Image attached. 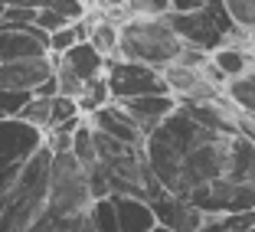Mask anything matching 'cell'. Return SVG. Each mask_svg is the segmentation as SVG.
I'll return each instance as SVG.
<instances>
[{"instance_id":"6da1fadb","label":"cell","mask_w":255,"mask_h":232,"mask_svg":"<svg viewBox=\"0 0 255 232\" xmlns=\"http://www.w3.org/2000/svg\"><path fill=\"white\" fill-rule=\"evenodd\" d=\"M141 147L160 187L203 216L255 210V141L239 127L203 124L177 102Z\"/></svg>"},{"instance_id":"7a4b0ae2","label":"cell","mask_w":255,"mask_h":232,"mask_svg":"<svg viewBox=\"0 0 255 232\" xmlns=\"http://www.w3.org/2000/svg\"><path fill=\"white\" fill-rule=\"evenodd\" d=\"M183 43L170 30L167 16H125L118 23V59L164 69L177 62Z\"/></svg>"},{"instance_id":"3957f363","label":"cell","mask_w":255,"mask_h":232,"mask_svg":"<svg viewBox=\"0 0 255 232\" xmlns=\"http://www.w3.org/2000/svg\"><path fill=\"white\" fill-rule=\"evenodd\" d=\"M170 30L180 36L183 46H193L203 53H213L223 43H229V36L236 33L233 20L226 13L223 0H206L200 10H187V13H167Z\"/></svg>"},{"instance_id":"277c9868","label":"cell","mask_w":255,"mask_h":232,"mask_svg":"<svg viewBox=\"0 0 255 232\" xmlns=\"http://www.w3.org/2000/svg\"><path fill=\"white\" fill-rule=\"evenodd\" d=\"M89 203H92L89 170H85L69 150H53L46 210H49V213H85V210H89Z\"/></svg>"},{"instance_id":"5b68a950","label":"cell","mask_w":255,"mask_h":232,"mask_svg":"<svg viewBox=\"0 0 255 232\" xmlns=\"http://www.w3.org/2000/svg\"><path fill=\"white\" fill-rule=\"evenodd\" d=\"M105 85H108L112 102L167 92L160 69L144 66V62H131V59H108L105 62Z\"/></svg>"},{"instance_id":"8992f818","label":"cell","mask_w":255,"mask_h":232,"mask_svg":"<svg viewBox=\"0 0 255 232\" xmlns=\"http://www.w3.org/2000/svg\"><path fill=\"white\" fill-rule=\"evenodd\" d=\"M46 144L43 131L20 118H0V180L20 170Z\"/></svg>"},{"instance_id":"52a82bcc","label":"cell","mask_w":255,"mask_h":232,"mask_svg":"<svg viewBox=\"0 0 255 232\" xmlns=\"http://www.w3.org/2000/svg\"><path fill=\"white\" fill-rule=\"evenodd\" d=\"M33 56H49L46 33L39 30L36 23H26V26L0 23V62L33 59Z\"/></svg>"},{"instance_id":"ba28073f","label":"cell","mask_w":255,"mask_h":232,"mask_svg":"<svg viewBox=\"0 0 255 232\" xmlns=\"http://www.w3.org/2000/svg\"><path fill=\"white\" fill-rule=\"evenodd\" d=\"M150 210H154L157 226H164V229H170V232H196L200 223H203V213L196 210L193 203L183 200V196L167 193V190L150 200Z\"/></svg>"},{"instance_id":"9c48e42d","label":"cell","mask_w":255,"mask_h":232,"mask_svg":"<svg viewBox=\"0 0 255 232\" xmlns=\"http://www.w3.org/2000/svg\"><path fill=\"white\" fill-rule=\"evenodd\" d=\"M56 59L53 56H33V59H16V62H0V89L10 92H33L39 82L53 75Z\"/></svg>"},{"instance_id":"30bf717a","label":"cell","mask_w":255,"mask_h":232,"mask_svg":"<svg viewBox=\"0 0 255 232\" xmlns=\"http://www.w3.org/2000/svg\"><path fill=\"white\" fill-rule=\"evenodd\" d=\"M121 108H125V115L131 121H134L137 127H141V134L147 137L154 127L160 124V121L167 118V115L177 108V98L170 95V92H160V95H137V98H121L118 102Z\"/></svg>"},{"instance_id":"8fae6325","label":"cell","mask_w":255,"mask_h":232,"mask_svg":"<svg viewBox=\"0 0 255 232\" xmlns=\"http://www.w3.org/2000/svg\"><path fill=\"white\" fill-rule=\"evenodd\" d=\"M89 124L95 127V131H102V134L121 141V144H134V147H141V144H144L141 127L128 118L125 108H121L118 102H108V105H102L98 112H92L89 115Z\"/></svg>"},{"instance_id":"7c38bea8","label":"cell","mask_w":255,"mask_h":232,"mask_svg":"<svg viewBox=\"0 0 255 232\" xmlns=\"http://www.w3.org/2000/svg\"><path fill=\"white\" fill-rule=\"evenodd\" d=\"M56 62H59V66H66L72 75H79L82 82H92V79H98V75H105V62L108 59L98 53L89 39H79L75 46H69L66 53L56 56Z\"/></svg>"},{"instance_id":"4fadbf2b","label":"cell","mask_w":255,"mask_h":232,"mask_svg":"<svg viewBox=\"0 0 255 232\" xmlns=\"http://www.w3.org/2000/svg\"><path fill=\"white\" fill-rule=\"evenodd\" d=\"M112 203H115V216H118V232H150L157 226L147 200H137V196H112Z\"/></svg>"},{"instance_id":"5bb4252c","label":"cell","mask_w":255,"mask_h":232,"mask_svg":"<svg viewBox=\"0 0 255 232\" xmlns=\"http://www.w3.org/2000/svg\"><path fill=\"white\" fill-rule=\"evenodd\" d=\"M223 98L246 118H255V69H246V72L226 79L223 85Z\"/></svg>"},{"instance_id":"9a60e30c","label":"cell","mask_w":255,"mask_h":232,"mask_svg":"<svg viewBox=\"0 0 255 232\" xmlns=\"http://www.w3.org/2000/svg\"><path fill=\"white\" fill-rule=\"evenodd\" d=\"M85 23H89V36L85 39H89L105 59H118V20H112V16L102 10L98 16L85 13Z\"/></svg>"},{"instance_id":"2e32d148","label":"cell","mask_w":255,"mask_h":232,"mask_svg":"<svg viewBox=\"0 0 255 232\" xmlns=\"http://www.w3.org/2000/svg\"><path fill=\"white\" fill-rule=\"evenodd\" d=\"M26 232H95V226L89 219V210L85 213H49L46 210Z\"/></svg>"},{"instance_id":"e0dca14e","label":"cell","mask_w":255,"mask_h":232,"mask_svg":"<svg viewBox=\"0 0 255 232\" xmlns=\"http://www.w3.org/2000/svg\"><path fill=\"white\" fill-rule=\"evenodd\" d=\"M210 62L223 79H233V75L252 69V53H246V49H239V46H233V43H223L219 49L210 53Z\"/></svg>"},{"instance_id":"ac0fdd59","label":"cell","mask_w":255,"mask_h":232,"mask_svg":"<svg viewBox=\"0 0 255 232\" xmlns=\"http://www.w3.org/2000/svg\"><path fill=\"white\" fill-rule=\"evenodd\" d=\"M255 229V210L246 213H219V216H203L196 232H246Z\"/></svg>"},{"instance_id":"d6986e66","label":"cell","mask_w":255,"mask_h":232,"mask_svg":"<svg viewBox=\"0 0 255 232\" xmlns=\"http://www.w3.org/2000/svg\"><path fill=\"white\" fill-rule=\"evenodd\" d=\"M160 75H164L167 92H170L173 98H180L203 79V69H190V66H180V62H170V66L160 69Z\"/></svg>"},{"instance_id":"ffe728a7","label":"cell","mask_w":255,"mask_h":232,"mask_svg":"<svg viewBox=\"0 0 255 232\" xmlns=\"http://www.w3.org/2000/svg\"><path fill=\"white\" fill-rule=\"evenodd\" d=\"M69 154H72V157L79 160L85 170L95 164V137H92V124H89V118H82L79 124H75V131H72V144H69Z\"/></svg>"},{"instance_id":"44dd1931","label":"cell","mask_w":255,"mask_h":232,"mask_svg":"<svg viewBox=\"0 0 255 232\" xmlns=\"http://www.w3.org/2000/svg\"><path fill=\"white\" fill-rule=\"evenodd\" d=\"M79 102V112L89 118L92 112H98L102 105H108L112 102V95H108V85H105V75H98V79H92V82H85L82 95L75 98Z\"/></svg>"},{"instance_id":"7402d4cb","label":"cell","mask_w":255,"mask_h":232,"mask_svg":"<svg viewBox=\"0 0 255 232\" xmlns=\"http://www.w3.org/2000/svg\"><path fill=\"white\" fill-rule=\"evenodd\" d=\"M49 108H53V98H43V95H33L30 92L26 105L16 112V118L33 124V127H39V131H46V127H49Z\"/></svg>"},{"instance_id":"603a6c76","label":"cell","mask_w":255,"mask_h":232,"mask_svg":"<svg viewBox=\"0 0 255 232\" xmlns=\"http://www.w3.org/2000/svg\"><path fill=\"white\" fill-rule=\"evenodd\" d=\"M89 219L95 226V232H118V216H115L112 196H98L89 203Z\"/></svg>"},{"instance_id":"cb8c5ba5","label":"cell","mask_w":255,"mask_h":232,"mask_svg":"<svg viewBox=\"0 0 255 232\" xmlns=\"http://www.w3.org/2000/svg\"><path fill=\"white\" fill-rule=\"evenodd\" d=\"M223 7L236 30H242V33L255 30V0H223Z\"/></svg>"},{"instance_id":"d4e9b609","label":"cell","mask_w":255,"mask_h":232,"mask_svg":"<svg viewBox=\"0 0 255 232\" xmlns=\"http://www.w3.org/2000/svg\"><path fill=\"white\" fill-rule=\"evenodd\" d=\"M79 102L75 98H66V95H53V108H49V127H56V124H66V121H72V118H79ZM46 127V131H49Z\"/></svg>"},{"instance_id":"484cf974","label":"cell","mask_w":255,"mask_h":232,"mask_svg":"<svg viewBox=\"0 0 255 232\" xmlns=\"http://www.w3.org/2000/svg\"><path fill=\"white\" fill-rule=\"evenodd\" d=\"M128 16H167L170 13V0H125Z\"/></svg>"},{"instance_id":"4316f807","label":"cell","mask_w":255,"mask_h":232,"mask_svg":"<svg viewBox=\"0 0 255 232\" xmlns=\"http://www.w3.org/2000/svg\"><path fill=\"white\" fill-rule=\"evenodd\" d=\"M30 92H10V89H0V118H16L23 105H26Z\"/></svg>"},{"instance_id":"83f0119b","label":"cell","mask_w":255,"mask_h":232,"mask_svg":"<svg viewBox=\"0 0 255 232\" xmlns=\"http://www.w3.org/2000/svg\"><path fill=\"white\" fill-rule=\"evenodd\" d=\"M33 23L49 36L53 30H59V26H66V23H72V20H66L62 13H56V10H49V7H43V10H36V20H33Z\"/></svg>"},{"instance_id":"f1b7e54d","label":"cell","mask_w":255,"mask_h":232,"mask_svg":"<svg viewBox=\"0 0 255 232\" xmlns=\"http://www.w3.org/2000/svg\"><path fill=\"white\" fill-rule=\"evenodd\" d=\"M206 0H170V10L173 13H187V10H200Z\"/></svg>"},{"instance_id":"f546056e","label":"cell","mask_w":255,"mask_h":232,"mask_svg":"<svg viewBox=\"0 0 255 232\" xmlns=\"http://www.w3.org/2000/svg\"><path fill=\"white\" fill-rule=\"evenodd\" d=\"M102 10H125V0H98Z\"/></svg>"},{"instance_id":"4dcf8cb0","label":"cell","mask_w":255,"mask_h":232,"mask_svg":"<svg viewBox=\"0 0 255 232\" xmlns=\"http://www.w3.org/2000/svg\"><path fill=\"white\" fill-rule=\"evenodd\" d=\"M246 39H249V49L255 53V30H249V33H246Z\"/></svg>"},{"instance_id":"1f68e13d","label":"cell","mask_w":255,"mask_h":232,"mask_svg":"<svg viewBox=\"0 0 255 232\" xmlns=\"http://www.w3.org/2000/svg\"><path fill=\"white\" fill-rule=\"evenodd\" d=\"M246 232H255V229H246Z\"/></svg>"}]
</instances>
